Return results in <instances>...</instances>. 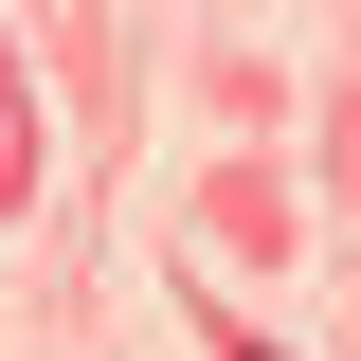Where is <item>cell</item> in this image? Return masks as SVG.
I'll return each mask as SVG.
<instances>
[{"mask_svg":"<svg viewBox=\"0 0 361 361\" xmlns=\"http://www.w3.org/2000/svg\"><path fill=\"white\" fill-rule=\"evenodd\" d=\"M235 361H271V343H235Z\"/></svg>","mask_w":361,"mask_h":361,"instance_id":"6da1fadb","label":"cell"}]
</instances>
